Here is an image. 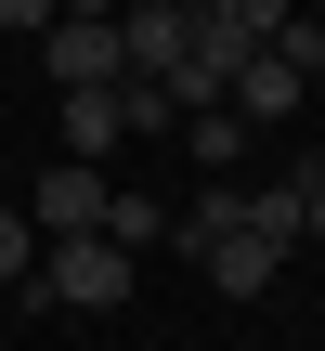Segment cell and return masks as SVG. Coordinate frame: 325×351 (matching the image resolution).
<instances>
[{
  "mask_svg": "<svg viewBox=\"0 0 325 351\" xmlns=\"http://www.w3.org/2000/svg\"><path fill=\"white\" fill-rule=\"evenodd\" d=\"M234 208H248V234L300 247V221H313V182H234Z\"/></svg>",
  "mask_w": 325,
  "mask_h": 351,
  "instance_id": "9c48e42d",
  "label": "cell"
},
{
  "mask_svg": "<svg viewBox=\"0 0 325 351\" xmlns=\"http://www.w3.org/2000/svg\"><path fill=\"white\" fill-rule=\"evenodd\" d=\"M117 143H130V130H117V78H104V91H65V156H91V169H104Z\"/></svg>",
  "mask_w": 325,
  "mask_h": 351,
  "instance_id": "ba28073f",
  "label": "cell"
},
{
  "mask_svg": "<svg viewBox=\"0 0 325 351\" xmlns=\"http://www.w3.org/2000/svg\"><path fill=\"white\" fill-rule=\"evenodd\" d=\"M26 221H39V234H104V169H91V156H65V169H39V195H26Z\"/></svg>",
  "mask_w": 325,
  "mask_h": 351,
  "instance_id": "8992f818",
  "label": "cell"
},
{
  "mask_svg": "<svg viewBox=\"0 0 325 351\" xmlns=\"http://www.w3.org/2000/svg\"><path fill=\"white\" fill-rule=\"evenodd\" d=\"M169 143H182V156H195V169H208V182H234V169H248V143H261V130H248V117H234V104H182V130H169Z\"/></svg>",
  "mask_w": 325,
  "mask_h": 351,
  "instance_id": "52a82bcc",
  "label": "cell"
},
{
  "mask_svg": "<svg viewBox=\"0 0 325 351\" xmlns=\"http://www.w3.org/2000/svg\"><path fill=\"white\" fill-rule=\"evenodd\" d=\"M52 26V0H0V39H39Z\"/></svg>",
  "mask_w": 325,
  "mask_h": 351,
  "instance_id": "4fadbf2b",
  "label": "cell"
},
{
  "mask_svg": "<svg viewBox=\"0 0 325 351\" xmlns=\"http://www.w3.org/2000/svg\"><path fill=\"white\" fill-rule=\"evenodd\" d=\"M182 247H195V274H208L221 300H261V287L287 274V247H274V234H248V208H234V182H208V208L182 221Z\"/></svg>",
  "mask_w": 325,
  "mask_h": 351,
  "instance_id": "6da1fadb",
  "label": "cell"
},
{
  "mask_svg": "<svg viewBox=\"0 0 325 351\" xmlns=\"http://www.w3.org/2000/svg\"><path fill=\"white\" fill-rule=\"evenodd\" d=\"M104 234H117V247H156V234H169V208H156V195H130V182H104Z\"/></svg>",
  "mask_w": 325,
  "mask_h": 351,
  "instance_id": "8fae6325",
  "label": "cell"
},
{
  "mask_svg": "<svg viewBox=\"0 0 325 351\" xmlns=\"http://www.w3.org/2000/svg\"><path fill=\"white\" fill-rule=\"evenodd\" d=\"M52 13H117V0H52Z\"/></svg>",
  "mask_w": 325,
  "mask_h": 351,
  "instance_id": "5bb4252c",
  "label": "cell"
},
{
  "mask_svg": "<svg viewBox=\"0 0 325 351\" xmlns=\"http://www.w3.org/2000/svg\"><path fill=\"white\" fill-rule=\"evenodd\" d=\"M313 182H325V169H313Z\"/></svg>",
  "mask_w": 325,
  "mask_h": 351,
  "instance_id": "2e32d148",
  "label": "cell"
},
{
  "mask_svg": "<svg viewBox=\"0 0 325 351\" xmlns=\"http://www.w3.org/2000/svg\"><path fill=\"white\" fill-rule=\"evenodd\" d=\"M195 52V0H117V78H169Z\"/></svg>",
  "mask_w": 325,
  "mask_h": 351,
  "instance_id": "3957f363",
  "label": "cell"
},
{
  "mask_svg": "<svg viewBox=\"0 0 325 351\" xmlns=\"http://www.w3.org/2000/svg\"><path fill=\"white\" fill-rule=\"evenodd\" d=\"M117 130H130V143H169V130H182V91H169V78H117Z\"/></svg>",
  "mask_w": 325,
  "mask_h": 351,
  "instance_id": "30bf717a",
  "label": "cell"
},
{
  "mask_svg": "<svg viewBox=\"0 0 325 351\" xmlns=\"http://www.w3.org/2000/svg\"><path fill=\"white\" fill-rule=\"evenodd\" d=\"M26 274H39V221H26V208H0V287H26Z\"/></svg>",
  "mask_w": 325,
  "mask_h": 351,
  "instance_id": "7c38bea8",
  "label": "cell"
},
{
  "mask_svg": "<svg viewBox=\"0 0 325 351\" xmlns=\"http://www.w3.org/2000/svg\"><path fill=\"white\" fill-rule=\"evenodd\" d=\"M313 91H325V65H313Z\"/></svg>",
  "mask_w": 325,
  "mask_h": 351,
  "instance_id": "9a60e30c",
  "label": "cell"
},
{
  "mask_svg": "<svg viewBox=\"0 0 325 351\" xmlns=\"http://www.w3.org/2000/svg\"><path fill=\"white\" fill-rule=\"evenodd\" d=\"M39 65H52V91H104L117 78V13H52L39 26Z\"/></svg>",
  "mask_w": 325,
  "mask_h": 351,
  "instance_id": "5b68a950",
  "label": "cell"
},
{
  "mask_svg": "<svg viewBox=\"0 0 325 351\" xmlns=\"http://www.w3.org/2000/svg\"><path fill=\"white\" fill-rule=\"evenodd\" d=\"M52 313H117L130 300V247L117 234H39V274H26Z\"/></svg>",
  "mask_w": 325,
  "mask_h": 351,
  "instance_id": "7a4b0ae2",
  "label": "cell"
},
{
  "mask_svg": "<svg viewBox=\"0 0 325 351\" xmlns=\"http://www.w3.org/2000/svg\"><path fill=\"white\" fill-rule=\"evenodd\" d=\"M221 104H234L248 130H274V117H300V104H313V65H300L287 39H261V52H248V65L221 78Z\"/></svg>",
  "mask_w": 325,
  "mask_h": 351,
  "instance_id": "277c9868",
  "label": "cell"
}]
</instances>
